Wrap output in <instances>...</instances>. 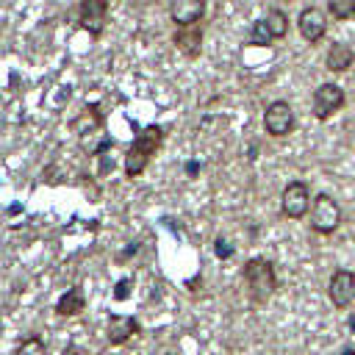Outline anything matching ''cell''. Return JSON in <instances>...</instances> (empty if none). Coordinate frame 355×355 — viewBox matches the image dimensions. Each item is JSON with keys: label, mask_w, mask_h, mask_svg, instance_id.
Wrapping results in <instances>:
<instances>
[{"label": "cell", "mask_w": 355, "mask_h": 355, "mask_svg": "<svg viewBox=\"0 0 355 355\" xmlns=\"http://www.w3.org/2000/svg\"><path fill=\"white\" fill-rule=\"evenodd\" d=\"M241 277H244V288H247V297L255 302V305H263L275 288H277V275H275V266L272 261L266 258H250L241 269Z\"/></svg>", "instance_id": "obj_1"}, {"label": "cell", "mask_w": 355, "mask_h": 355, "mask_svg": "<svg viewBox=\"0 0 355 355\" xmlns=\"http://www.w3.org/2000/svg\"><path fill=\"white\" fill-rule=\"evenodd\" d=\"M161 141H164V128H161V125L144 128V130L133 139V144L128 147V153H125V175H128V178H139V175L147 169V164L153 161V155H155V150L161 147Z\"/></svg>", "instance_id": "obj_2"}, {"label": "cell", "mask_w": 355, "mask_h": 355, "mask_svg": "<svg viewBox=\"0 0 355 355\" xmlns=\"http://www.w3.org/2000/svg\"><path fill=\"white\" fill-rule=\"evenodd\" d=\"M311 186L305 180H288L280 194V214L288 219H302L311 211Z\"/></svg>", "instance_id": "obj_3"}, {"label": "cell", "mask_w": 355, "mask_h": 355, "mask_svg": "<svg viewBox=\"0 0 355 355\" xmlns=\"http://www.w3.org/2000/svg\"><path fill=\"white\" fill-rule=\"evenodd\" d=\"M341 225V205L330 194H316L311 205V227L322 236H330Z\"/></svg>", "instance_id": "obj_4"}, {"label": "cell", "mask_w": 355, "mask_h": 355, "mask_svg": "<svg viewBox=\"0 0 355 355\" xmlns=\"http://www.w3.org/2000/svg\"><path fill=\"white\" fill-rule=\"evenodd\" d=\"M344 89L338 86V83H319L316 89H313V116L319 119V122H324V119H330L333 114H338L341 108H344Z\"/></svg>", "instance_id": "obj_5"}, {"label": "cell", "mask_w": 355, "mask_h": 355, "mask_svg": "<svg viewBox=\"0 0 355 355\" xmlns=\"http://www.w3.org/2000/svg\"><path fill=\"white\" fill-rule=\"evenodd\" d=\"M263 128L269 136L275 139H283L294 130V108L286 103V100H272L266 108H263Z\"/></svg>", "instance_id": "obj_6"}, {"label": "cell", "mask_w": 355, "mask_h": 355, "mask_svg": "<svg viewBox=\"0 0 355 355\" xmlns=\"http://www.w3.org/2000/svg\"><path fill=\"white\" fill-rule=\"evenodd\" d=\"M327 297H330L333 308H338V311L349 308L355 300V275L349 269H336L327 283Z\"/></svg>", "instance_id": "obj_7"}, {"label": "cell", "mask_w": 355, "mask_h": 355, "mask_svg": "<svg viewBox=\"0 0 355 355\" xmlns=\"http://www.w3.org/2000/svg\"><path fill=\"white\" fill-rule=\"evenodd\" d=\"M297 28H300V36L313 44L327 33V14L316 6H305L297 17Z\"/></svg>", "instance_id": "obj_8"}, {"label": "cell", "mask_w": 355, "mask_h": 355, "mask_svg": "<svg viewBox=\"0 0 355 355\" xmlns=\"http://www.w3.org/2000/svg\"><path fill=\"white\" fill-rule=\"evenodd\" d=\"M205 14V3L202 0H175L169 3V17L178 28H189V25H200Z\"/></svg>", "instance_id": "obj_9"}, {"label": "cell", "mask_w": 355, "mask_h": 355, "mask_svg": "<svg viewBox=\"0 0 355 355\" xmlns=\"http://www.w3.org/2000/svg\"><path fill=\"white\" fill-rule=\"evenodd\" d=\"M136 333H139V322H136L133 316H125V313H111V316H108L105 338H108L114 347L125 344V341H128V338H133Z\"/></svg>", "instance_id": "obj_10"}, {"label": "cell", "mask_w": 355, "mask_h": 355, "mask_svg": "<svg viewBox=\"0 0 355 355\" xmlns=\"http://www.w3.org/2000/svg\"><path fill=\"white\" fill-rule=\"evenodd\" d=\"M175 47L186 55V58H197L202 50V28L200 25H189V28H178L172 36Z\"/></svg>", "instance_id": "obj_11"}, {"label": "cell", "mask_w": 355, "mask_h": 355, "mask_svg": "<svg viewBox=\"0 0 355 355\" xmlns=\"http://www.w3.org/2000/svg\"><path fill=\"white\" fill-rule=\"evenodd\" d=\"M355 61V50L347 42H333L327 55H324V69L327 72H347Z\"/></svg>", "instance_id": "obj_12"}, {"label": "cell", "mask_w": 355, "mask_h": 355, "mask_svg": "<svg viewBox=\"0 0 355 355\" xmlns=\"http://www.w3.org/2000/svg\"><path fill=\"white\" fill-rule=\"evenodd\" d=\"M103 128V114H100V108L92 103V105H83V111L72 119V130L83 139V136H92V133H97Z\"/></svg>", "instance_id": "obj_13"}, {"label": "cell", "mask_w": 355, "mask_h": 355, "mask_svg": "<svg viewBox=\"0 0 355 355\" xmlns=\"http://www.w3.org/2000/svg\"><path fill=\"white\" fill-rule=\"evenodd\" d=\"M80 22L83 28H92V36H100V25L108 14V3L103 0H89V3H80Z\"/></svg>", "instance_id": "obj_14"}, {"label": "cell", "mask_w": 355, "mask_h": 355, "mask_svg": "<svg viewBox=\"0 0 355 355\" xmlns=\"http://www.w3.org/2000/svg\"><path fill=\"white\" fill-rule=\"evenodd\" d=\"M80 311H86V294L80 286H72L61 294V300L55 302V313L58 316H78Z\"/></svg>", "instance_id": "obj_15"}, {"label": "cell", "mask_w": 355, "mask_h": 355, "mask_svg": "<svg viewBox=\"0 0 355 355\" xmlns=\"http://www.w3.org/2000/svg\"><path fill=\"white\" fill-rule=\"evenodd\" d=\"M272 42H275V36H272L266 19H255L252 28H250V33H247V44H252V47H266V44H272Z\"/></svg>", "instance_id": "obj_16"}, {"label": "cell", "mask_w": 355, "mask_h": 355, "mask_svg": "<svg viewBox=\"0 0 355 355\" xmlns=\"http://www.w3.org/2000/svg\"><path fill=\"white\" fill-rule=\"evenodd\" d=\"M80 147L89 150V155H105L108 147H114V139H108L105 133H92V136H83L80 139Z\"/></svg>", "instance_id": "obj_17"}, {"label": "cell", "mask_w": 355, "mask_h": 355, "mask_svg": "<svg viewBox=\"0 0 355 355\" xmlns=\"http://www.w3.org/2000/svg\"><path fill=\"white\" fill-rule=\"evenodd\" d=\"M263 19H266V25H269V31H272L275 39H283L288 33V17L280 8H269Z\"/></svg>", "instance_id": "obj_18"}, {"label": "cell", "mask_w": 355, "mask_h": 355, "mask_svg": "<svg viewBox=\"0 0 355 355\" xmlns=\"http://www.w3.org/2000/svg\"><path fill=\"white\" fill-rule=\"evenodd\" d=\"M14 355H47V344L39 338V336H28L17 344Z\"/></svg>", "instance_id": "obj_19"}, {"label": "cell", "mask_w": 355, "mask_h": 355, "mask_svg": "<svg viewBox=\"0 0 355 355\" xmlns=\"http://www.w3.org/2000/svg\"><path fill=\"white\" fill-rule=\"evenodd\" d=\"M327 11L336 19H352L355 17V0H330L327 3Z\"/></svg>", "instance_id": "obj_20"}, {"label": "cell", "mask_w": 355, "mask_h": 355, "mask_svg": "<svg viewBox=\"0 0 355 355\" xmlns=\"http://www.w3.org/2000/svg\"><path fill=\"white\" fill-rule=\"evenodd\" d=\"M130 286H133V280H130V277H122V280L116 283V291H114V300H128V294H130L128 288H130Z\"/></svg>", "instance_id": "obj_21"}, {"label": "cell", "mask_w": 355, "mask_h": 355, "mask_svg": "<svg viewBox=\"0 0 355 355\" xmlns=\"http://www.w3.org/2000/svg\"><path fill=\"white\" fill-rule=\"evenodd\" d=\"M341 355H355V349H344V352H341Z\"/></svg>", "instance_id": "obj_22"}]
</instances>
